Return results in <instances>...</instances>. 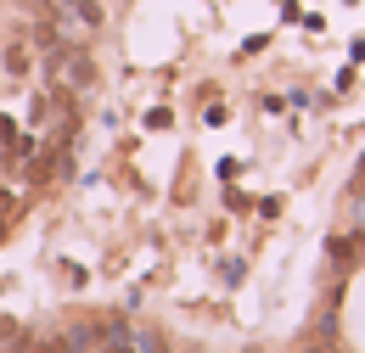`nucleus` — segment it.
I'll return each mask as SVG.
<instances>
[{"instance_id":"2","label":"nucleus","mask_w":365,"mask_h":353,"mask_svg":"<svg viewBox=\"0 0 365 353\" xmlns=\"http://www.w3.org/2000/svg\"><path fill=\"white\" fill-rule=\"evenodd\" d=\"M6 73H11V79H23V73H29V51H23V45H11V51H6Z\"/></svg>"},{"instance_id":"5","label":"nucleus","mask_w":365,"mask_h":353,"mask_svg":"<svg viewBox=\"0 0 365 353\" xmlns=\"http://www.w3.org/2000/svg\"><path fill=\"white\" fill-rule=\"evenodd\" d=\"M298 353H331V342H320V337H315L309 348H298Z\"/></svg>"},{"instance_id":"6","label":"nucleus","mask_w":365,"mask_h":353,"mask_svg":"<svg viewBox=\"0 0 365 353\" xmlns=\"http://www.w3.org/2000/svg\"><path fill=\"white\" fill-rule=\"evenodd\" d=\"M0 214H11V196H6V191H0Z\"/></svg>"},{"instance_id":"3","label":"nucleus","mask_w":365,"mask_h":353,"mask_svg":"<svg viewBox=\"0 0 365 353\" xmlns=\"http://www.w3.org/2000/svg\"><path fill=\"white\" fill-rule=\"evenodd\" d=\"M73 17H79L85 28H96V23H101V6H96V0H73Z\"/></svg>"},{"instance_id":"4","label":"nucleus","mask_w":365,"mask_h":353,"mask_svg":"<svg viewBox=\"0 0 365 353\" xmlns=\"http://www.w3.org/2000/svg\"><path fill=\"white\" fill-rule=\"evenodd\" d=\"M23 353H68V348H62V337H51V342H34V337H29V348H23Z\"/></svg>"},{"instance_id":"1","label":"nucleus","mask_w":365,"mask_h":353,"mask_svg":"<svg viewBox=\"0 0 365 353\" xmlns=\"http://www.w3.org/2000/svg\"><path fill=\"white\" fill-rule=\"evenodd\" d=\"M130 348L135 353H169V342H163L158 331H130Z\"/></svg>"},{"instance_id":"7","label":"nucleus","mask_w":365,"mask_h":353,"mask_svg":"<svg viewBox=\"0 0 365 353\" xmlns=\"http://www.w3.org/2000/svg\"><path fill=\"white\" fill-rule=\"evenodd\" d=\"M0 236H6V214H0Z\"/></svg>"}]
</instances>
